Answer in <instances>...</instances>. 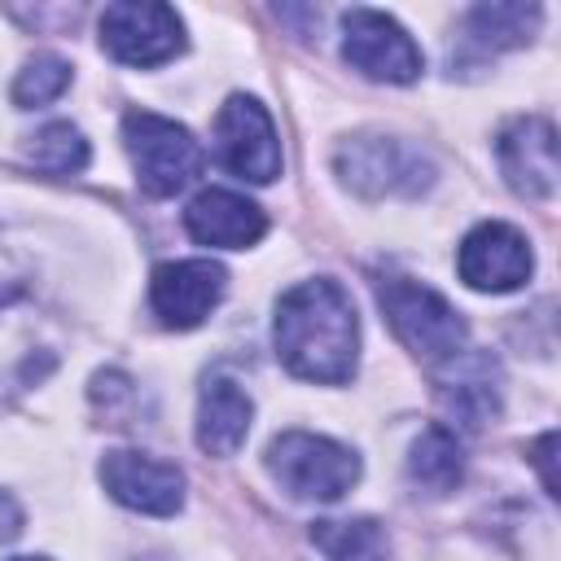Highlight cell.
<instances>
[{
    "label": "cell",
    "instance_id": "obj_1",
    "mask_svg": "<svg viewBox=\"0 0 561 561\" xmlns=\"http://www.w3.org/2000/svg\"><path fill=\"white\" fill-rule=\"evenodd\" d=\"M276 355L302 381H351L359 359V320L351 294L329 276L285 289L276 302Z\"/></svg>",
    "mask_w": 561,
    "mask_h": 561
},
{
    "label": "cell",
    "instance_id": "obj_2",
    "mask_svg": "<svg viewBox=\"0 0 561 561\" xmlns=\"http://www.w3.org/2000/svg\"><path fill=\"white\" fill-rule=\"evenodd\" d=\"M377 302L394 329V337L416 351L421 359L430 364H447L465 351V320L460 311L438 294L430 289L425 280H412V276H381L377 280Z\"/></svg>",
    "mask_w": 561,
    "mask_h": 561
},
{
    "label": "cell",
    "instance_id": "obj_3",
    "mask_svg": "<svg viewBox=\"0 0 561 561\" xmlns=\"http://www.w3.org/2000/svg\"><path fill=\"white\" fill-rule=\"evenodd\" d=\"M267 473L289 491L294 500H320L333 504L359 482V456L324 434L311 430H285L267 443Z\"/></svg>",
    "mask_w": 561,
    "mask_h": 561
},
{
    "label": "cell",
    "instance_id": "obj_4",
    "mask_svg": "<svg viewBox=\"0 0 561 561\" xmlns=\"http://www.w3.org/2000/svg\"><path fill=\"white\" fill-rule=\"evenodd\" d=\"M333 167L342 184L355 188L359 197H416L434 184V167L421 149H412L399 136H377V131L342 140Z\"/></svg>",
    "mask_w": 561,
    "mask_h": 561
},
{
    "label": "cell",
    "instance_id": "obj_5",
    "mask_svg": "<svg viewBox=\"0 0 561 561\" xmlns=\"http://www.w3.org/2000/svg\"><path fill=\"white\" fill-rule=\"evenodd\" d=\"M123 145H127L136 180L149 197H175L202 171V145L175 118L131 110L123 118Z\"/></svg>",
    "mask_w": 561,
    "mask_h": 561
},
{
    "label": "cell",
    "instance_id": "obj_6",
    "mask_svg": "<svg viewBox=\"0 0 561 561\" xmlns=\"http://www.w3.org/2000/svg\"><path fill=\"white\" fill-rule=\"evenodd\" d=\"M101 48L123 66H162L184 48V22L171 4L118 0L101 13Z\"/></svg>",
    "mask_w": 561,
    "mask_h": 561
},
{
    "label": "cell",
    "instance_id": "obj_7",
    "mask_svg": "<svg viewBox=\"0 0 561 561\" xmlns=\"http://www.w3.org/2000/svg\"><path fill=\"white\" fill-rule=\"evenodd\" d=\"M342 57L377 83H412L421 79V66H425L416 39L381 9L342 13Z\"/></svg>",
    "mask_w": 561,
    "mask_h": 561
},
{
    "label": "cell",
    "instance_id": "obj_8",
    "mask_svg": "<svg viewBox=\"0 0 561 561\" xmlns=\"http://www.w3.org/2000/svg\"><path fill=\"white\" fill-rule=\"evenodd\" d=\"M215 158L250 184H272L280 175V140L272 114L254 96H228L215 114Z\"/></svg>",
    "mask_w": 561,
    "mask_h": 561
},
{
    "label": "cell",
    "instance_id": "obj_9",
    "mask_svg": "<svg viewBox=\"0 0 561 561\" xmlns=\"http://www.w3.org/2000/svg\"><path fill=\"white\" fill-rule=\"evenodd\" d=\"M456 267H460V280H465L469 289L508 294V289H517V285L530 280L535 254H530V241H526L513 224L486 219V224H478V228L460 241Z\"/></svg>",
    "mask_w": 561,
    "mask_h": 561
},
{
    "label": "cell",
    "instance_id": "obj_10",
    "mask_svg": "<svg viewBox=\"0 0 561 561\" xmlns=\"http://www.w3.org/2000/svg\"><path fill=\"white\" fill-rule=\"evenodd\" d=\"M224 289H228V272L215 259H175L153 272L149 302L167 329H197L219 307Z\"/></svg>",
    "mask_w": 561,
    "mask_h": 561
},
{
    "label": "cell",
    "instance_id": "obj_11",
    "mask_svg": "<svg viewBox=\"0 0 561 561\" xmlns=\"http://www.w3.org/2000/svg\"><path fill=\"white\" fill-rule=\"evenodd\" d=\"M495 153H500V171H504V180L517 197L543 202V197L557 193V175H561V167H557V127L543 114L513 118L500 131Z\"/></svg>",
    "mask_w": 561,
    "mask_h": 561
},
{
    "label": "cell",
    "instance_id": "obj_12",
    "mask_svg": "<svg viewBox=\"0 0 561 561\" xmlns=\"http://www.w3.org/2000/svg\"><path fill=\"white\" fill-rule=\"evenodd\" d=\"M101 482L123 508H136L149 517H171L184 504V473L171 460H158L145 451H105Z\"/></svg>",
    "mask_w": 561,
    "mask_h": 561
},
{
    "label": "cell",
    "instance_id": "obj_13",
    "mask_svg": "<svg viewBox=\"0 0 561 561\" xmlns=\"http://www.w3.org/2000/svg\"><path fill=\"white\" fill-rule=\"evenodd\" d=\"M184 228L197 245H215V250H245L267 232V215L263 206H254L245 193L232 188H202L188 210H184Z\"/></svg>",
    "mask_w": 561,
    "mask_h": 561
},
{
    "label": "cell",
    "instance_id": "obj_14",
    "mask_svg": "<svg viewBox=\"0 0 561 561\" xmlns=\"http://www.w3.org/2000/svg\"><path fill=\"white\" fill-rule=\"evenodd\" d=\"M438 399L460 425H469V430L486 425L500 412V368H495V359L491 355H465V351L456 359H447V373L438 377Z\"/></svg>",
    "mask_w": 561,
    "mask_h": 561
},
{
    "label": "cell",
    "instance_id": "obj_15",
    "mask_svg": "<svg viewBox=\"0 0 561 561\" xmlns=\"http://www.w3.org/2000/svg\"><path fill=\"white\" fill-rule=\"evenodd\" d=\"M250 416H254L250 394L232 377L210 373L197 399V447L210 456H232L250 434Z\"/></svg>",
    "mask_w": 561,
    "mask_h": 561
},
{
    "label": "cell",
    "instance_id": "obj_16",
    "mask_svg": "<svg viewBox=\"0 0 561 561\" xmlns=\"http://www.w3.org/2000/svg\"><path fill=\"white\" fill-rule=\"evenodd\" d=\"M539 26V4H478L460 22V57H495L522 48Z\"/></svg>",
    "mask_w": 561,
    "mask_h": 561
},
{
    "label": "cell",
    "instance_id": "obj_17",
    "mask_svg": "<svg viewBox=\"0 0 561 561\" xmlns=\"http://www.w3.org/2000/svg\"><path fill=\"white\" fill-rule=\"evenodd\" d=\"M408 478H412V486H421L425 495H447V491H456L460 478H465V447H460V438H456L451 430H443V425L421 430V438H416L412 451H408Z\"/></svg>",
    "mask_w": 561,
    "mask_h": 561
},
{
    "label": "cell",
    "instance_id": "obj_18",
    "mask_svg": "<svg viewBox=\"0 0 561 561\" xmlns=\"http://www.w3.org/2000/svg\"><path fill=\"white\" fill-rule=\"evenodd\" d=\"M311 543L329 561H390V539L381 522L373 517H342V522H316Z\"/></svg>",
    "mask_w": 561,
    "mask_h": 561
},
{
    "label": "cell",
    "instance_id": "obj_19",
    "mask_svg": "<svg viewBox=\"0 0 561 561\" xmlns=\"http://www.w3.org/2000/svg\"><path fill=\"white\" fill-rule=\"evenodd\" d=\"M31 162L39 167V171H48V175H75V171H83L88 167V140H83V131L79 127H70V123H48V127H39L35 136H31Z\"/></svg>",
    "mask_w": 561,
    "mask_h": 561
},
{
    "label": "cell",
    "instance_id": "obj_20",
    "mask_svg": "<svg viewBox=\"0 0 561 561\" xmlns=\"http://www.w3.org/2000/svg\"><path fill=\"white\" fill-rule=\"evenodd\" d=\"M66 83H70V61L57 57V53H39V57H31V61L18 70V79H13V101H18L22 110H39V105L57 101V96L66 92Z\"/></svg>",
    "mask_w": 561,
    "mask_h": 561
},
{
    "label": "cell",
    "instance_id": "obj_21",
    "mask_svg": "<svg viewBox=\"0 0 561 561\" xmlns=\"http://www.w3.org/2000/svg\"><path fill=\"white\" fill-rule=\"evenodd\" d=\"M552 447H557V434L548 430L539 443H535V465H539V473H543V486H548V495H557V478H552Z\"/></svg>",
    "mask_w": 561,
    "mask_h": 561
},
{
    "label": "cell",
    "instance_id": "obj_22",
    "mask_svg": "<svg viewBox=\"0 0 561 561\" xmlns=\"http://www.w3.org/2000/svg\"><path fill=\"white\" fill-rule=\"evenodd\" d=\"M18 530H22V513H18V504L9 495H0V543L13 539Z\"/></svg>",
    "mask_w": 561,
    "mask_h": 561
},
{
    "label": "cell",
    "instance_id": "obj_23",
    "mask_svg": "<svg viewBox=\"0 0 561 561\" xmlns=\"http://www.w3.org/2000/svg\"><path fill=\"white\" fill-rule=\"evenodd\" d=\"M13 561H48V557H13Z\"/></svg>",
    "mask_w": 561,
    "mask_h": 561
},
{
    "label": "cell",
    "instance_id": "obj_24",
    "mask_svg": "<svg viewBox=\"0 0 561 561\" xmlns=\"http://www.w3.org/2000/svg\"><path fill=\"white\" fill-rule=\"evenodd\" d=\"M140 561H162V557H140Z\"/></svg>",
    "mask_w": 561,
    "mask_h": 561
}]
</instances>
